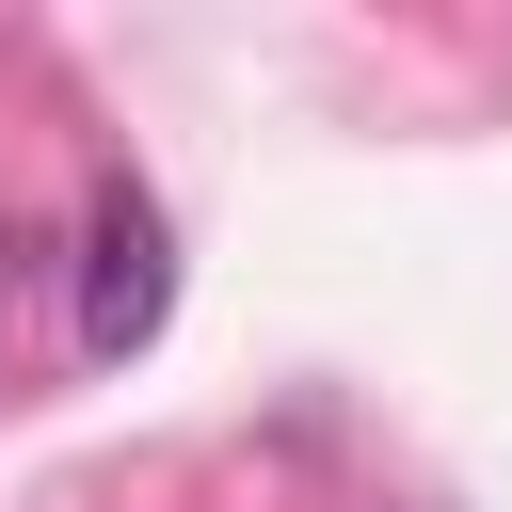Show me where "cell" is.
I'll return each mask as SVG.
<instances>
[{"label":"cell","instance_id":"6da1fadb","mask_svg":"<svg viewBox=\"0 0 512 512\" xmlns=\"http://www.w3.org/2000/svg\"><path fill=\"white\" fill-rule=\"evenodd\" d=\"M160 320H176V240H160V208L112 176L96 224H80V336H96V352H144Z\"/></svg>","mask_w":512,"mask_h":512}]
</instances>
